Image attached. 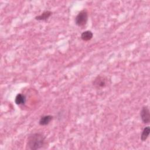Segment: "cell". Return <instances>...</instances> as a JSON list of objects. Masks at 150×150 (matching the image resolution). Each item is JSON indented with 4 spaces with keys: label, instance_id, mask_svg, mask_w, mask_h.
<instances>
[{
    "label": "cell",
    "instance_id": "cell-1",
    "mask_svg": "<svg viewBox=\"0 0 150 150\" xmlns=\"http://www.w3.org/2000/svg\"><path fill=\"white\" fill-rule=\"evenodd\" d=\"M46 143L45 137L41 133H33L29 135L27 139L26 148L36 150L43 147Z\"/></svg>",
    "mask_w": 150,
    "mask_h": 150
},
{
    "label": "cell",
    "instance_id": "cell-2",
    "mask_svg": "<svg viewBox=\"0 0 150 150\" xmlns=\"http://www.w3.org/2000/svg\"><path fill=\"white\" fill-rule=\"evenodd\" d=\"M88 21V12L86 9L81 11L75 18L76 24L80 27L85 26Z\"/></svg>",
    "mask_w": 150,
    "mask_h": 150
},
{
    "label": "cell",
    "instance_id": "cell-3",
    "mask_svg": "<svg viewBox=\"0 0 150 150\" xmlns=\"http://www.w3.org/2000/svg\"><path fill=\"white\" fill-rule=\"evenodd\" d=\"M93 86L97 89L105 87L108 84V79L104 76H98L93 81Z\"/></svg>",
    "mask_w": 150,
    "mask_h": 150
},
{
    "label": "cell",
    "instance_id": "cell-4",
    "mask_svg": "<svg viewBox=\"0 0 150 150\" xmlns=\"http://www.w3.org/2000/svg\"><path fill=\"white\" fill-rule=\"evenodd\" d=\"M140 116L143 123L146 124H149L150 121V111L148 106L142 107L141 112Z\"/></svg>",
    "mask_w": 150,
    "mask_h": 150
},
{
    "label": "cell",
    "instance_id": "cell-5",
    "mask_svg": "<svg viewBox=\"0 0 150 150\" xmlns=\"http://www.w3.org/2000/svg\"><path fill=\"white\" fill-rule=\"evenodd\" d=\"M53 120V116L50 115H43L40 117L39 121V124L40 125H46L49 124L51 121Z\"/></svg>",
    "mask_w": 150,
    "mask_h": 150
},
{
    "label": "cell",
    "instance_id": "cell-6",
    "mask_svg": "<svg viewBox=\"0 0 150 150\" xmlns=\"http://www.w3.org/2000/svg\"><path fill=\"white\" fill-rule=\"evenodd\" d=\"M52 14V12L50 11H45L40 15L36 16L35 19L38 21H46Z\"/></svg>",
    "mask_w": 150,
    "mask_h": 150
},
{
    "label": "cell",
    "instance_id": "cell-7",
    "mask_svg": "<svg viewBox=\"0 0 150 150\" xmlns=\"http://www.w3.org/2000/svg\"><path fill=\"white\" fill-rule=\"evenodd\" d=\"M93 36V34L90 30H86L81 35V39L84 41L90 40Z\"/></svg>",
    "mask_w": 150,
    "mask_h": 150
},
{
    "label": "cell",
    "instance_id": "cell-8",
    "mask_svg": "<svg viewBox=\"0 0 150 150\" xmlns=\"http://www.w3.org/2000/svg\"><path fill=\"white\" fill-rule=\"evenodd\" d=\"M26 97L22 94H18L15 98V102L17 105H23L25 103Z\"/></svg>",
    "mask_w": 150,
    "mask_h": 150
},
{
    "label": "cell",
    "instance_id": "cell-9",
    "mask_svg": "<svg viewBox=\"0 0 150 150\" xmlns=\"http://www.w3.org/2000/svg\"><path fill=\"white\" fill-rule=\"evenodd\" d=\"M150 131V128L149 127H146L144 128V129L142 131V132L141 135V139L142 141H145L148 137Z\"/></svg>",
    "mask_w": 150,
    "mask_h": 150
}]
</instances>
